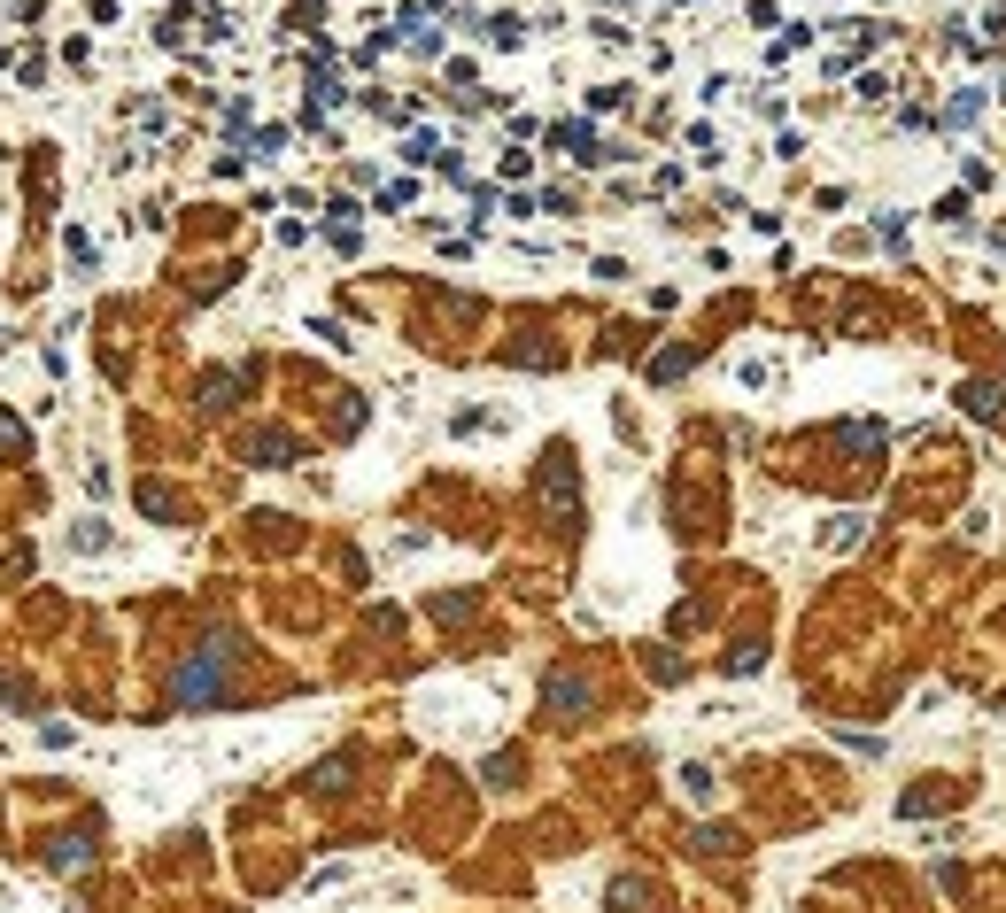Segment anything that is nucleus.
Instances as JSON below:
<instances>
[{
  "label": "nucleus",
  "mask_w": 1006,
  "mask_h": 913,
  "mask_svg": "<svg viewBox=\"0 0 1006 913\" xmlns=\"http://www.w3.org/2000/svg\"><path fill=\"white\" fill-rule=\"evenodd\" d=\"M968 209H976L968 194H945V202H937V217H945V225H968Z\"/></svg>",
  "instance_id": "obj_3"
},
{
  "label": "nucleus",
  "mask_w": 1006,
  "mask_h": 913,
  "mask_svg": "<svg viewBox=\"0 0 1006 913\" xmlns=\"http://www.w3.org/2000/svg\"><path fill=\"white\" fill-rule=\"evenodd\" d=\"M960 411H976V418H999V387H991V380H968V387H960Z\"/></svg>",
  "instance_id": "obj_1"
},
{
  "label": "nucleus",
  "mask_w": 1006,
  "mask_h": 913,
  "mask_svg": "<svg viewBox=\"0 0 1006 913\" xmlns=\"http://www.w3.org/2000/svg\"><path fill=\"white\" fill-rule=\"evenodd\" d=\"M983 101H991V93H960V101L945 109V124H968V117H983Z\"/></svg>",
  "instance_id": "obj_2"
}]
</instances>
